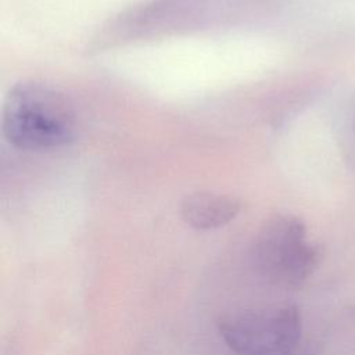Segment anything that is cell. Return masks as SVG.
Masks as SVG:
<instances>
[{
  "label": "cell",
  "instance_id": "3957f363",
  "mask_svg": "<svg viewBox=\"0 0 355 355\" xmlns=\"http://www.w3.org/2000/svg\"><path fill=\"white\" fill-rule=\"evenodd\" d=\"M218 330L236 355H293L302 336V318L293 304L227 313Z\"/></svg>",
  "mask_w": 355,
  "mask_h": 355
},
{
  "label": "cell",
  "instance_id": "277c9868",
  "mask_svg": "<svg viewBox=\"0 0 355 355\" xmlns=\"http://www.w3.org/2000/svg\"><path fill=\"white\" fill-rule=\"evenodd\" d=\"M241 211V201L233 196L194 191L180 202L183 220L197 230H214L230 223Z\"/></svg>",
  "mask_w": 355,
  "mask_h": 355
},
{
  "label": "cell",
  "instance_id": "7a4b0ae2",
  "mask_svg": "<svg viewBox=\"0 0 355 355\" xmlns=\"http://www.w3.org/2000/svg\"><path fill=\"white\" fill-rule=\"evenodd\" d=\"M320 250L308 240L306 226L294 215L268 219L251 245V263L270 284L298 287L315 272Z\"/></svg>",
  "mask_w": 355,
  "mask_h": 355
},
{
  "label": "cell",
  "instance_id": "6da1fadb",
  "mask_svg": "<svg viewBox=\"0 0 355 355\" xmlns=\"http://www.w3.org/2000/svg\"><path fill=\"white\" fill-rule=\"evenodd\" d=\"M3 133L15 147L50 150L67 146L75 137V112L67 97L37 82L17 83L4 101Z\"/></svg>",
  "mask_w": 355,
  "mask_h": 355
}]
</instances>
